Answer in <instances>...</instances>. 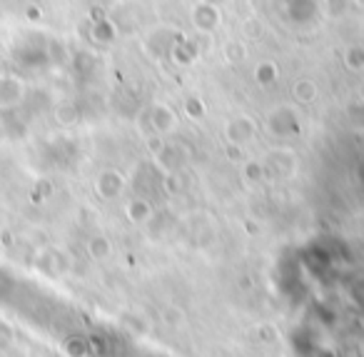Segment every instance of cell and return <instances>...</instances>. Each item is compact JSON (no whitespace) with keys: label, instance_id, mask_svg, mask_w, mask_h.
<instances>
[{"label":"cell","instance_id":"7a4b0ae2","mask_svg":"<svg viewBox=\"0 0 364 357\" xmlns=\"http://www.w3.org/2000/svg\"><path fill=\"white\" fill-rule=\"evenodd\" d=\"M90 250H92V255H95V257H105V255H110V242H107V240H92Z\"/></svg>","mask_w":364,"mask_h":357},{"label":"cell","instance_id":"6da1fadb","mask_svg":"<svg viewBox=\"0 0 364 357\" xmlns=\"http://www.w3.org/2000/svg\"><path fill=\"white\" fill-rule=\"evenodd\" d=\"M294 93H297L299 100H314V95H317V88H314L312 81H299L297 88H294Z\"/></svg>","mask_w":364,"mask_h":357}]
</instances>
